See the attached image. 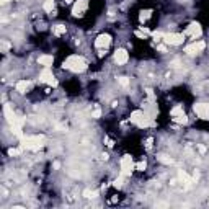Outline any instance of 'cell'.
<instances>
[{
    "mask_svg": "<svg viewBox=\"0 0 209 209\" xmlns=\"http://www.w3.org/2000/svg\"><path fill=\"white\" fill-rule=\"evenodd\" d=\"M204 47H206V42L204 41H198V42H193V44H189V46H186L185 47V52H186L188 56H196V54H199Z\"/></svg>",
    "mask_w": 209,
    "mask_h": 209,
    "instance_id": "7",
    "label": "cell"
},
{
    "mask_svg": "<svg viewBox=\"0 0 209 209\" xmlns=\"http://www.w3.org/2000/svg\"><path fill=\"white\" fill-rule=\"evenodd\" d=\"M65 3H72V0H65Z\"/></svg>",
    "mask_w": 209,
    "mask_h": 209,
    "instance_id": "32",
    "label": "cell"
},
{
    "mask_svg": "<svg viewBox=\"0 0 209 209\" xmlns=\"http://www.w3.org/2000/svg\"><path fill=\"white\" fill-rule=\"evenodd\" d=\"M132 168H134V163H132V159L131 155H124L121 159V175H124V177H129Z\"/></svg>",
    "mask_w": 209,
    "mask_h": 209,
    "instance_id": "4",
    "label": "cell"
},
{
    "mask_svg": "<svg viewBox=\"0 0 209 209\" xmlns=\"http://www.w3.org/2000/svg\"><path fill=\"white\" fill-rule=\"evenodd\" d=\"M152 142H154V139H152V137H149V139L145 141V147H147V149H150V147H152Z\"/></svg>",
    "mask_w": 209,
    "mask_h": 209,
    "instance_id": "26",
    "label": "cell"
},
{
    "mask_svg": "<svg viewBox=\"0 0 209 209\" xmlns=\"http://www.w3.org/2000/svg\"><path fill=\"white\" fill-rule=\"evenodd\" d=\"M65 31H67V30H65L64 25H56V26H54V35H56V36L65 35Z\"/></svg>",
    "mask_w": 209,
    "mask_h": 209,
    "instance_id": "18",
    "label": "cell"
},
{
    "mask_svg": "<svg viewBox=\"0 0 209 209\" xmlns=\"http://www.w3.org/2000/svg\"><path fill=\"white\" fill-rule=\"evenodd\" d=\"M118 82H119V85H121V87H124V88L129 87V79H127V77H119V79H118Z\"/></svg>",
    "mask_w": 209,
    "mask_h": 209,
    "instance_id": "21",
    "label": "cell"
},
{
    "mask_svg": "<svg viewBox=\"0 0 209 209\" xmlns=\"http://www.w3.org/2000/svg\"><path fill=\"white\" fill-rule=\"evenodd\" d=\"M194 113L201 119H209V103H196L194 105Z\"/></svg>",
    "mask_w": 209,
    "mask_h": 209,
    "instance_id": "5",
    "label": "cell"
},
{
    "mask_svg": "<svg viewBox=\"0 0 209 209\" xmlns=\"http://www.w3.org/2000/svg\"><path fill=\"white\" fill-rule=\"evenodd\" d=\"M64 69H69V70H72V72H83V70L87 69V62H85V59L80 57V56H70V57L65 59Z\"/></svg>",
    "mask_w": 209,
    "mask_h": 209,
    "instance_id": "2",
    "label": "cell"
},
{
    "mask_svg": "<svg viewBox=\"0 0 209 209\" xmlns=\"http://www.w3.org/2000/svg\"><path fill=\"white\" fill-rule=\"evenodd\" d=\"M159 51H162V52H165V51H167V47H165V46H159Z\"/></svg>",
    "mask_w": 209,
    "mask_h": 209,
    "instance_id": "31",
    "label": "cell"
},
{
    "mask_svg": "<svg viewBox=\"0 0 209 209\" xmlns=\"http://www.w3.org/2000/svg\"><path fill=\"white\" fill-rule=\"evenodd\" d=\"M42 8H44L47 13H52V10H54V3H52V0H46L44 5H42Z\"/></svg>",
    "mask_w": 209,
    "mask_h": 209,
    "instance_id": "19",
    "label": "cell"
},
{
    "mask_svg": "<svg viewBox=\"0 0 209 209\" xmlns=\"http://www.w3.org/2000/svg\"><path fill=\"white\" fill-rule=\"evenodd\" d=\"M159 160H160V162H162V163H165V165H173V159H172V157H168V155H159Z\"/></svg>",
    "mask_w": 209,
    "mask_h": 209,
    "instance_id": "17",
    "label": "cell"
},
{
    "mask_svg": "<svg viewBox=\"0 0 209 209\" xmlns=\"http://www.w3.org/2000/svg\"><path fill=\"white\" fill-rule=\"evenodd\" d=\"M111 44V36L110 35H100L98 38H97V41H95V46L98 47V49H101V51H105V49H108V46Z\"/></svg>",
    "mask_w": 209,
    "mask_h": 209,
    "instance_id": "10",
    "label": "cell"
},
{
    "mask_svg": "<svg viewBox=\"0 0 209 209\" xmlns=\"http://www.w3.org/2000/svg\"><path fill=\"white\" fill-rule=\"evenodd\" d=\"M3 111H5V116H7V121L10 123V124H15L18 118L15 116V113L12 111V108H10V105H5V108H3Z\"/></svg>",
    "mask_w": 209,
    "mask_h": 209,
    "instance_id": "12",
    "label": "cell"
},
{
    "mask_svg": "<svg viewBox=\"0 0 209 209\" xmlns=\"http://www.w3.org/2000/svg\"><path fill=\"white\" fill-rule=\"evenodd\" d=\"M136 168L139 170V172H144V168H145V160H141V162L136 165Z\"/></svg>",
    "mask_w": 209,
    "mask_h": 209,
    "instance_id": "25",
    "label": "cell"
},
{
    "mask_svg": "<svg viewBox=\"0 0 209 209\" xmlns=\"http://www.w3.org/2000/svg\"><path fill=\"white\" fill-rule=\"evenodd\" d=\"M144 116H145V113H142V111H132V115H131V123H134V124H137L139 126L141 123H142V119H144Z\"/></svg>",
    "mask_w": 209,
    "mask_h": 209,
    "instance_id": "15",
    "label": "cell"
},
{
    "mask_svg": "<svg viewBox=\"0 0 209 209\" xmlns=\"http://www.w3.org/2000/svg\"><path fill=\"white\" fill-rule=\"evenodd\" d=\"M123 180H124V175H121L119 178H116L115 182H113V186H115V188H121L123 186Z\"/></svg>",
    "mask_w": 209,
    "mask_h": 209,
    "instance_id": "23",
    "label": "cell"
},
{
    "mask_svg": "<svg viewBox=\"0 0 209 209\" xmlns=\"http://www.w3.org/2000/svg\"><path fill=\"white\" fill-rule=\"evenodd\" d=\"M163 41L170 46H180L185 41V35H178V33H167L163 35Z\"/></svg>",
    "mask_w": 209,
    "mask_h": 209,
    "instance_id": "3",
    "label": "cell"
},
{
    "mask_svg": "<svg viewBox=\"0 0 209 209\" xmlns=\"http://www.w3.org/2000/svg\"><path fill=\"white\" fill-rule=\"evenodd\" d=\"M39 80H41V82H44V83L52 85V87H57V80L54 79V75H52V72H51V69H49V67H46V69L41 72Z\"/></svg>",
    "mask_w": 209,
    "mask_h": 209,
    "instance_id": "8",
    "label": "cell"
},
{
    "mask_svg": "<svg viewBox=\"0 0 209 209\" xmlns=\"http://www.w3.org/2000/svg\"><path fill=\"white\" fill-rule=\"evenodd\" d=\"M198 149H199V152H201V154H204V152H206V147H204V145H201V144L198 145Z\"/></svg>",
    "mask_w": 209,
    "mask_h": 209,
    "instance_id": "30",
    "label": "cell"
},
{
    "mask_svg": "<svg viewBox=\"0 0 209 209\" xmlns=\"http://www.w3.org/2000/svg\"><path fill=\"white\" fill-rule=\"evenodd\" d=\"M92 116H93V118H100V116H101V111H100L98 108H97V110H95V111L92 113Z\"/></svg>",
    "mask_w": 209,
    "mask_h": 209,
    "instance_id": "27",
    "label": "cell"
},
{
    "mask_svg": "<svg viewBox=\"0 0 209 209\" xmlns=\"http://www.w3.org/2000/svg\"><path fill=\"white\" fill-rule=\"evenodd\" d=\"M38 62H39L41 65H44V67H51L52 62H54V57L44 54V56H39V57H38Z\"/></svg>",
    "mask_w": 209,
    "mask_h": 209,
    "instance_id": "13",
    "label": "cell"
},
{
    "mask_svg": "<svg viewBox=\"0 0 209 209\" xmlns=\"http://www.w3.org/2000/svg\"><path fill=\"white\" fill-rule=\"evenodd\" d=\"M8 154H10V155H18V154H20V150H18V149H10V150H8Z\"/></svg>",
    "mask_w": 209,
    "mask_h": 209,
    "instance_id": "29",
    "label": "cell"
},
{
    "mask_svg": "<svg viewBox=\"0 0 209 209\" xmlns=\"http://www.w3.org/2000/svg\"><path fill=\"white\" fill-rule=\"evenodd\" d=\"M16 92H20V93H26V90L31 87V82L30 80H20V82H16Z\"/></svg>",
    "mask_w": 209,
    "mask_h": 209,
    "instance_id": "14",
    "label": "cell"
},
{
    "mask_svg": "<svg viewBox=\"0 0 209 209\" xmlns=\"http://www.w3.org/2000/svg\"><path fill=\"white\" fill-rule=\"evenodd\" d=\"M127 61H129V54H127V51L126 49H118L115 52V62L116 64H126Z\"/></svg>",
    "mask_w": 209,
    "mask_h": 209,
    "instance_id": "11",
    "label": "cell"
},
{
    "mask_svg": "<svg viewBox=\"0 0 209 209\" xmlns=\"http://www.w3.org/2000/svg\"><path fill=\"white\" fill-rule=\"evenodd\" d=\"M173 121H175V123H180V124H186V123H188V118L185 116V113H183V115H180V116H173Z\"/></svg>",
    "mask_w": 209,
    "mask_h": 209,
    "instance_id": "20",
    "label": "cell"
},
{
    "mask_svg": "<svg viewBox=\"0 0 209 209\" xmlns=\"http://www.w3.org/2000/svg\"><path fill=\"white\" fill-rule=\"evenodd\" d=\"M87 8H88V0H77L74 8H72V15L74 16H82Z\"/></svg>",
    "mask_w": 209,
    "mask_h": 209,
    "instance_id": "9",
    "label": "cell"
},
{
    "mask_svg": "<svg viewBox=\"0 0 209 209\" xmlns=\"http://www.w3.org/2000/svg\"><path fill=\"white\" fill-rule=\"evenodd\" d=\"M150 16H152V12L150 10H142L141 15H139V20H141V23H145Z\"/></svg>",
    "mask_w": 209,
    "mask_h": 209,
    "instance_id": "16",
    "label": "cell"
},
{
    "mask_svg": "<svg viewBox=\"0 0 209 209\" xmlns=\"http://www.w3.org/2000/svg\"><path fill=\"white\" fill-rule=\"evenodd\" d=\"M180 115H183V108L178 105V106H175L172 110V116H180Z\"/></svg>",
    "mask_w": 209,
    "mask_h": 209,
    "instance_id": "22",
    "label": "cell"
},
{
    "mask_svg": "<svg viewBox=\"0 0 209 209\" xmlns=\"http://www.w3.org/2000/svg\"><path fill=\"white\" fill-rule=\"evenodd\" d=\"M83 196H85V198H95V196H97V193L92 191V189H85V191H83Z\"/></svg>",
    "mask_w": 209,
    "mask_h": 209,
    "instance_id": "24",
    "label": "cell"
},
{
    "mask_svg": "<svg viewBox=\"0 0 209 209\" xmlns=\"http://www.w3.org/2000/svg\"><path fill=\"white\" fill-rule=\"evenodd\" d=\"M46 142V137L39 134V136H26V137H21V145L23 149H28V150H39Z\"/></svg>",
    "mask_w": 209,
    "mask_h": 209,
    "instance_id": "1",
    "label": "cell"
},
{
    "mask_svg": "<svg viewBox=\"0 0 209 209\" xmlns=\"http://www.w3.org/2000/svg\"><path fill=\"white\" fill-rule=\"evenodd\" d=\"M201 35H203V28H201V25H199L198 21L189 23V26L186 28V36L193 38V39H196V38H199Z\"/></svg>",
    "mask_w": 209,
    "mask_h": 209,
    "instance_id": "6",
    "label": "cell"
},
{
    "mask_svg": "<svg viewBox=\"0 0 209 209\" xmlns=\"http://www.w3.org/2000/svg\"><path fill=\"white\" fill-rule=\"evenodd\" d=\"M170 67H173V69H178V67H180V61H173V62L170 64Z\"/></svg>",
    "mask_w": 209,
    "mask_h": 209,
    "instance_id": "28",
    "label": "cell"
},
{
    "mask_svg": "<svg viewBox=\"0 0 209 209\" xmlns=\"http://www.w3.org/2000/svg\"><path fill=\"white\" fill-rule=\"evenodd\" d=\"M44 2H46V0H44Z\"/></svg>",
    "mask_w": 209,
    "mask_h": 209,
    "instance_id": "33",
    "label": "cell"
}]
</instances>
